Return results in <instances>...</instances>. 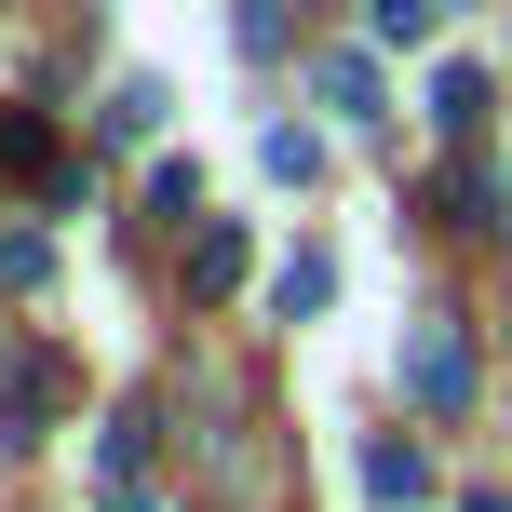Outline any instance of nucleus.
<instances>
[{
	"mask_svg": "<svg viewBox=\"0 0 512 512\" xmlns=\"http://www.w3.org/2000/svg\"><path fill=\"white\" fill-rule=\"evenodd\" d=\"M0 176H14V189H68V149H54L41 108H0Z\"/></svg>",
	"mask_w": 512,
	"mask_h": 512,
	"instance_id": "f03ea898",
	"label": "nucleus"
},
{
	"mask_svg": "<svg viewBox=\"0 0 512 512\" xmlns=\"http://www.w3.org/2000/svg\"><path fill=\"white\" fill-rule=\"evenodd\" d=\"M324 297H337V256H324V243H297V256L270 270V310H283V324H310Z\"/></svg>",
	"mask_w": 512,
	"mask_h": 512,
	"instance_id": "20e7f679",
	"label": "nucleus"
},
{
	"mask_svg": "<svg viewBox=\"0 0 512 512\" xmlns=\"http://www.w3.org/2000/svg\"><path fill=\"white\" fill-rule=\"evenodd\" d=\"M459 512H512V499H459Z\"/></svg>",
	"mask_w": 512,
	"mask_h": 512,
	"instance_id": "dca6fc26",
	"label": "nucleus"
},
{
	"mask_svg": "<svg viewBox=\"0 0 512 512\" xmlns=\"http://www.w3.org/2000/svg\"><path fill=\"white\" fill-rule=\"evenodd\" d=\"M95 459H108V499H122V486H149V405H122V418H108V432H95Z\"/></svg>",
	"mask_w": 512,
	"mask_h": 512,
	"instance_id": "0eeeda50",
	"label": "nucleus"
},
{
	"mask_svg": "<svg viewBox=\"0 0 512 512\" xmlns=\"http://www.w3.org/2000/svg\"><path fill=\"white\" fill-rule=\"evenodd\" d=\"M162 108H176V95H162V81H122V95L95 108V122H108V135H122V149H135V135H162Z\"/></svg>",
	"mask_w": 512,
	"mask_h": 512,
	"instance_id": "ddd939ff",
	"label": "nucleus"
},
{
	"mask_svg": "<svg viewBox=\"0 0 512 512\" xmlns=\"http://www.w3.org/2000/svg\"><path fill=\"white\" fill-rule=\"evenodd\" d=\"M445 216H459V230H499V216H512L499 162H445Z\"/></svg>",
	"mask_w": 512,
	"mask_h": 512,
	"instance_id": "423d86ee",
	"label": "nucleus"
},
{
	"mask_svg": "<svg viewBox=\"0 0 512 512\" xmlns=\"http://www.w3.org/2000/svg\"><path fill=\"white\" fill-rule=\"evenodd\" d=\"M41 270H54V243H41V230H0V283H41Z\"/></svg>",
	"mask_w": 512,
	"mask_h": 512,
	"instance_id": "2eb2a0df",
	"label": "nucleus"
},
{
	"mask_svg": "<svg viewBox=\"0 0 512 512\" xmlns=\"http://www.w3.org/2000/svg\"><path fill=\"white\" fill-rule=\"evenodd\" d=\"M445 27V0H364V41H391V54H418Z\"/></svg>",
	"mask_w": 512,
	"mask_h": 512,
	"instance_id": "9d476101",
	"label": "nucleus"
},
{
	"mask_svg": "<svg viewBox=\"0 0 512 512\" xmlns=\"http://www.w3.org/2000/svg\"><path fill=\"white\" fill-rule=\"evenodd\" d=\"M189 283H203V297H230V283H243V230H230V216L189 230Z\"/></svg>",
	"mask_w": 512,
	"mask_h": 512,
	"instance_id": "1a4fd4ad",
	"label": "nucleus"
},
{
	"mask_svg": "<svg viewBox=\"0 0 512 512\" xmlns=\"http://www.w3.org/2000/svg\"><path fill=\"white\" fill-rule=\"evenodd\" d=\"M364 499H378V512H418V499H432V459H418L405 432H378V445H364Z\"/></svg>",
	"mask_w": 512,
	"mask_h": 512,
	"instance_id": "7ed1b4c3",
	"label": "nucleus"
},
{
	"mask_svg": "<svg viewBox=\"0 0 512 512\" xmlns=\"http://www.w3.org/2000/svg\"><path fill=\"white\" fill-rule=\"evenodd\" d=\"M405 391L432 418H472V337H459V310H418L405 324Z\"/></svg>",
	"mask_w": 512,
	"mask_h": 512,
	"instance_id": "f257e3e1",
	"label": "nucleus"
},
{
	"mask_svg": "<svg viewBox=\"0 0 512 512\" xmlns=\"http://www.w3.org/2000/svg\"><path fill=\"white\" fill-rule=\"evenodd\" d=\"M0 418H14V445H41V418H54V364H0Z\"/></svg>",
	"mask_w": 512,
	"mask_h": 512,
	"instance_id": "6e6552de",
	"label": "nucleus"
},
{
	"mask_svg": "<svg viewBox=\"0 0 512 512\" xmlns=\"http://www.w3.org/2000/svg\"><path fill=\"white\" fill-rule=\"evenodd\" d=\"M149 216H176V230H189V216H203V162H162V176H149Z\"/></svg>",
	"mask_w": 512,
	"mask_h": 512,
	"instance_id": "4468645a",
	"label": "nucleus"
},
{
	"mask_svg": "<svg viewBox=\"0 0 512 512\" xmlns=\"http://www.w3.org/2000/svg\"><path fill=\"white\" fill-rule=\"evenodd\" d=\"M256 162H270L283 189H310V176H324V135H297V122H270V135H256Z\"/></svg>",
	"mask_w": 512,
	"mask_h": 512,
	"instance_id": "f8f14e48",
	"label": "nucleus"
},
{
	"mask_svg": "<svg viewBox=\"0 0 512 512\" xmlns=\"http://www.w3.org/2000/svg\"><path fill=\"white\" fill-rule=\"evenodd\" d=\"M324 108L337 122H378V68H364V54H324Z\"/></svg>",
	"mask_w": 512,
	"mask_h": 512,
	"instance_id": "9b49d317",
	"label": "nucleus"
},
{
	"mask_svg": "<svg viewBox=\"0 0 512 512\" xmlns=\"http://www.w3.org/2000/svg\"><path fill=\"white\" fill-rule=\"evenodd\" d=\"M486 95H499V81L472 68V54H459V68H432V122L459 135V149H472V135H486Z\"/></svg>",
	"mask_w": 512,
	"mask_h": 512,
	"instance_id": "39448f33",
	"label": "nucleus"
}]
</instances>
